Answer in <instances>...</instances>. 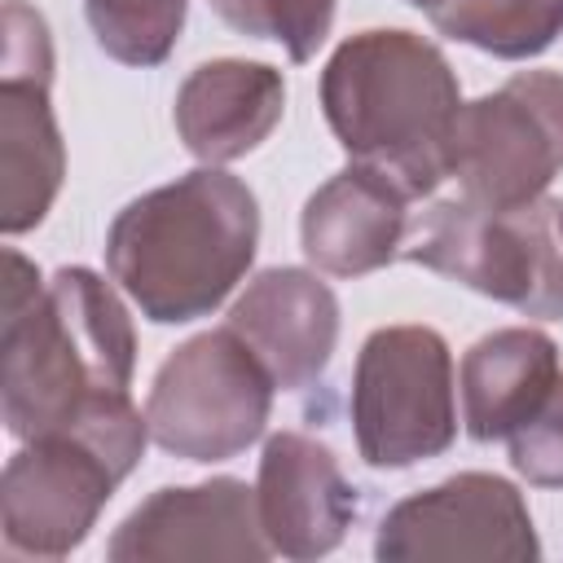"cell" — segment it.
<instances>
[{
  "instance_id": "obj_5",
  "label": "cell",
  "mask_w": 563,
  "mask_h": 563,
  "mask_svg": "<svg viewBox=\"0 0 563 563\" xmlns=\"http://www.w3.org/2000/svg\"><path fill=\"white\" fill-rule=\"evenodd\" d=\"M273 391V374L233 325L202 330L185 339L150 383V440L180 462H229L264 435Z\"/></svg>"
},
{
  "instance_id": "obj_2",
  "label": "cell",
  "mask_w": 563,
  "mask_h": 563,
  "mask_svg": "<svg viewBox=\"0 0 563 563\" xmlns=\"http://www.w3.org/2000/svg\"><path fill=\"white\" fill-rule=\"evenodd\" d=\"M260 251V202L224 167H194L132 198L106 233L110 282L154 325L211 317Z\"/></svg>"
},
{
  "instance_id": "obj_15",
  "label": "cell",
  "mask_w": 563,
  "mask_h": 563,
  "mask_svg": "<svg viewBox=\"0 0 563 563\" xmlns=\"http://www.w3.org/2000/svg\"><path fill=\"white\" fill-rule=\"evenodd\" d=\"M286 114V79L268 62L216 57L185 75L176 88L172 123L180 145L211 167L260 150Z\"/></svg>"
},
{
  "instance_id": "obj_7",
  "label": "cell",
  "mask_w": 563,
  "mask_h": 563,
  "mask_svg": "<svg viewBox=\"0 0 563 563\" xmlns=\"http://www.w3.org/2000/svg\"><path fill=\"white\" fill-rule=\"evenodd\" d=\"M352 435L374 471H405L457 440L453 352L431 325L374 330L352 369Z\"/></svg>"
},
{
  "instance_id": "obj_20",
  "label": "cell",
  "mask_w": 563,
  "mask_h": 563,
  "mask_svg": "<svg viewBox=\"0 0 563 563\" xmlns=\"http://www.w3.org/2000/svg\"><path fill=\"white\" fill-rule=\"evenodd\" d=\"M510 466L537 488H563V374L545 405L510 435Z\"/></svg>"
},
{
  "instance_id": "obj_19",
  "label": "cell",
  "mask_w": 563,
  "mask_h": 563,
  "mask_svg": "<svg viewBox=\"0 0 563 563\" xmlns=\"http://www.w3.org/2000/svg\"><path fill=\"white\" fill-rule=\"evenodd\" d=\"M211 13L251 40H277L290 62H312L334 26V0H207Z\"/></svg>"
},
{
  "instance_id": "obj_3",
  "label": "cell",
  "mask_w": 563,
  "mask_h": 563,
  "mask_svg": "<svg viewBox=\"0 0 563 563\" xmlns=\"http://www.w3.org/2000/svg\"><path fill=\"white\" fill-rule=\"evenodd\" d=\"M457 110L462 84L449 57L405 26L347 35L321 70V114L343 154L409 198L449 180Z\"/></svg>"
},
{
  "instance_id": "obj_21",
  "label": "cell",
  "mask_w": 563,
  "mask_h": 563,
  "mask_svg": "<svg viewBox=\"0 0 563 563\" xmlns=\"http://www.w3.org/2000/svg\"><path fill=\"white\" fill-rule=\"evenodd\" d=\"M405 4H413V9H422V13H431L435 4H444V0H405Z\"/></svg>"
},
{
  "instance_id": "obj_1",
  "label": "cell",
  "mask_w": 563,
  "mask_h": 563,
  "mask_svg": "<svg viewBox=\"0 0 563 563\" xmlns=\"http://www.w3.org/2000/svg\"><path fill=\"white\" fill-rule=\"evenodd\" d=\"M132 365V317L106 277L70 264L44 282L22 251H4L0 413L13 440L145 418Z\"/></svg>"
},
{
  "instance_id": "obj_18",
  "label": "cell",
  "mask_w": 563,
  "mask_h": 563,
  "mask_svg": "<svg viewBox=\"0 0 563 563\" xmlns=\"http://www.w3.org/2000/svg\"><path fill=\"white\" fill-rule=\"evenodd\" d=\"M189 0H84V18L106 57L123 66H163L185 31Z\"/></svg>"
},
{
  "instance_id": "obj_12",
  "label": "cell",
  "mask_w": 563,
  "mask_h": 563,
  "mask_svg": "<svg viewBox=\"0 0 563 563\" xmlns=\"http://www.w3.org/2000/svg\"><path fill=\"white\" fill-rule=\"evenodd\" d=\"M255 501L273 554L295 563L339 550L361 506L334 449L303 431H277L264 440Z\"/></svg>"
},
{
  "instance_id": "obj_17",
  "label": "cell",
  "mask_w": 563,
  "mask_h": 563,
  "mask_svg": "<svg viewBox=\"0 0 563 563\" xmlns=\"http://www.w3.org/2000/svg\"><path fill=\"white\" fill-rule=\"evenodd\" d=\"M431 26L501 62H528L563 35V0H444Z\"/></svg>"
},
{
  "instance_id": "obj_13",
  "label": "cell",
  "mask_w": 563,
  "mask_h": 563,
  "mask_svg": "<svg viewBox=\"0 0 563 563\" xmlns=\"http://www.w3.org/2000/svg\"><path fill=\"white\" fill-rule=\"evenodd\" d=\"M282 391L312 387L339 343V299L312 268H264L233 299L229 321Z\"/></svg>"
},
{
  "instance_id": "obj_9",
  "label": "cell",
  "mask_w": 563,
  "mask_h": 563,
  "mask_svg": "<svg viewBox=\"0 0 563 563\" xmlns=\"http://www.w3.org/2000/svg\"><path fill=\"white\" fill-rule=\"evenodd\" d=\"M53 40L48 22L26 0H4L0 57V229L31 233L66 176V145L48 101Z\"/></svg>"
},
{
  "instance_id": "obj_11",
  "label": "cell",
  "mask_w": 563,
  "mask_h": 563,
  "mask_svg": "<svg viewBox=\"0 0 563 563\" xmlns=\"http://www.w3.org/2000/svg\"><path fill=\"white\" fill-rule=\"evenodd\" d=\"M114 563H172V559H233L264 563L273 554L260 501L246 479L220 475L185 488H158L110 537Z\"/></svg>"
},
{
  "instance_id": "obj_10",
  "label": "cell",
  "mask_w": 563,
  "mask_h": 563,
  "mask_svg": "<svg viewBox=\"0 0 563 563\" xmlns=\"http://www.w3.org/2000/svg\"><path fill=\"white\" fill-rule=\"evenodd\" d=\"M374 554L383 563L418 559H506L537 563L541 541L523 493L488 471H462L444 484L396 501L378 532Z\"/></svg>"
},
{
  "instance_id": "obj_8",
  "label": "cell",
  "mask_w": 563,
  "mask_h": 563,
  "mask_svg": "<svg viewBox=\"0 0 563 563\" xmlns=\"http://www.w3.org/2000/svg\"><path fill=\"white\" fill-rule=\"evenodd\" d=\"M563 172V75L519 70L501 88L462 101L449 145V180L484 207L545 198Z\"/></svg>"
},
{
  "instance_id": "obj_14",
  "label": "cell",
  "mask_w": 563,
  "mask_h": 563,
  "mask_svg": "<svg viewBox=\"0 0 563 563\" xmlns=\"http://www.w3.org/2000/svg\"><path fill=\"white\" fill-rule=\"evenodd\" d=\"M409 194L374 167L347 163L334 172L299 216V246L317 273L365 277L400 260L409 233Z\"/></svg>"
},
{
  "instance_id": "obj_16",
  "label": "cell",
  "mask_w": 563,
  "mask_h": 563,
  "mask_svg": "<svg viewBox=\"0 0 563 563\" xmlns=\"http://www.w3.org/2000/svg\"><path fill=\"white\" fill-rule=\"evenodd\" d=\"M559 343L537 325H506L475 339L462 356V422L479 444L510 440L559 383Z\"/></svg>"
},
{
  "instance_id": "obj_4",
  "label": "cell",
  "mask_w": 563,
  "mask_h": 563,
  "mask_svg": "<svg viewBox=\"0 0 563 563\" xmlns=\"http://www.w3.org/2000/svg\"><path fill=\"white\" fill-rule=\"evenodd\" d=\"M400 260L453 277L523 317L563 321V202L532 198L519 207H484L440 198L409 220Z\"/></svg>"
},
{
  "instance_id": "obj_6",
  "label": "cell",
  "mask_w": 563,
  "mask_h": 563,
  "mask_svg": "<svg viewBox=\"0 0 563 563\" xmlns=\"http://www.w3.org/2000/svg\"><path fill=\"white\" fill-rule=\"evenodd\" d=\"M150 440L106 431H53L22 440L0 475V537L9 554L66 559L88 541L114 488Z\"/></svg>"
}]
</instances>
